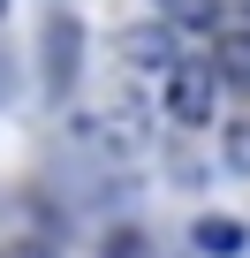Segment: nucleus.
<instances>
[{
    "label": "nucleus",
    "mask_w": 250,
    "mask_h": 258,
    "mask_svg": "<svg viewBox=\"0 0 250 258\" xmlns=\"http://www.w3.org/2000/svg\"><path fill=\"white\" fill-rule=\"evenodd\" d=\"M212 99H220V76H212V69H197V61H175V69H167V114H175L182 129L212 121Z\"/></svg>",
    "instance_id": "nucleus-1"
},
{
    "label": "nucleus",
    "mask_w": 250,
    "mask_h": 258,
    "mask_svg": "<svg viewBox=\"0 0 250 258\" xmlns=\"http://www.w3.org/2000/svg\"><path fill=\"white\" fill-rule=\"evenodd\" d=\"M212 76H220L235 99H250V23H235V31L212 38Z\"/></svg>",
    "instance_id": "nucleus-2"
},
{
    "label": "nucleus",
    "mask_w": 250,
    "mask_h": 258,
    "mask_svg": "<svg viewBox=\"0 0 250 258\" xmlns=\"http://www.w3.org/2000/svg\"><path fill=\"white\" fill-rule=\"evenodd\" d=\"M175 38H182L175 23H137V31H129V46H121V53H129L137 69H175V61H182V53H175Z\"/></svg>",
    "instance_id": "nucleus-3"
},
{
    "label": "nucleus",
    "mask_w": 250,
    "mask_h": 258,
    "mask_svg": "<svg viewBox=\"0 0 250 258\" xmlns=\"http://www.w3.org/2000/svg\"><path fill=\"white\" fill-rule=\"evenodd\" d=\"M152 8L175 31H220V0H152Z\"/></svg>",
    "instance_id": "nucleus-4"
},
{
    "label": "nucleus",
    "mask_w": 250,
    "mask_h": 258,
    "mask_svg": "<svg viewBox=\"0 0 250 258\" xmlns=\"http://www.w3.org/2000/svg\"><path fill=\"white\" fill-rule=\"evenodd\" d=\"M242 243H250L242 220H197V250L205 258H242Z\"/></svg>",
    "instance_id": "nucleus-5"
},
{
    "label": "nucleus",
    "mask_w": 250,
    "mask_h": 258,
    "mask_svg": "<svg viewBox=\"0 0 250 258\" xmlns=\"http://www.w3.org/2000/svg\"><path fill=\"white\" fill-rule=\"evenodd\" d=\"M46 38H53V46H46V61H53V84H68V61H76V23H53Z\"/></svg>",
    "instance_id": "nucleus-6"
},
{
    "label": "nucleus",
    "mask_w": 250,
    "mask_h": 258,
    "mask_svg": "<svg viewBox=\"0 0 250 258\" xmlns=\"http://www.w3.org/2000/svg\"><path fill=\"white\" fill-rule=\"evenodd\" d=\"M227 167H235V175H250V121H235V129H227Z\"/></svg>",
    "instance_id": "nucleus-7"
},
{
    "label": "nucleus",
    "mask_w": 250,
    "mask_h": 258,
    "mask_svg": "<svg viewBox=\"0 0 250 258\" xmlns=\"http://www.w3.org/2000/svg\"><path fill=\"white\" fill-rule=\"evenodd\" d=\"M0 258H61V250H53V243H8Z\"/></svg>",
    "instance_id": "nucleus-8"
}]
</instances>
